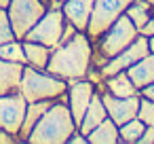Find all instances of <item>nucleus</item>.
<instances>
[{"instance_id":"f257e3e1","label":"nucleus","mask_w":154,"mask_h":144,"mask_svg":"<svg viewBox=\"0 0 154 144\" xmlns=\"http://www.w3.org/2000/svg\"><path fill=\"white\" fill-rule=\"evenodd\" d=\"M91 62H93V40L87 36V32H76L68 43H61L51 51L45 70L70 83L87 78Z\"/></svg>"},{"instance_id":"f03ea898","label":"nucleus","mask_w":154,"mask_h":144,"mask_svg":"<svg viewBox=\"0 0 154 144\" xmlns=\"http://www.w3.org/2000/svg\"><path fill=\"white\" fill-rule=\"evenodd\" d=\"M78 129L74 123V117L66 102L55 100L47 112L38 119V123L32 127L26 142L30 144H68L70 136Z\"/></svg>"},{"instance_id":"7ed1b4c3","label":"nucleus","mask_w":154,"mask_h":144,"mask_svg":"<svg viewBox=\"0 0 154 144\" xmlns=\"http://www.w3.org/2000/svg\"><path fill=\"white\" fill-rule=\"evenodd\" d=\"M139 36V30L133 26V21L122 13L95 43H93V62L91 66L101 68L110 57L118 55L122 49H127L135 38Z\"/></svg>"},{"instance_id":"20e7f679","label":"nucleus","mask_w":154,"mask_h":144,"mask_svg":"<svg viewBox=\"0 0 154 144\" xmlns=\"http://www.w3.org/2000/svg\"><path fill=\"white\" fill-rule=\"evenodd\" d=\"M68 91V81L32 66L23 68V76L19 83V93L28 102H40V100H57Z\"/></svg>"},{"instance_id":"39448f33","label":"nucleus","mask_w":154,"mask_h":144,"mask_svg":"<svg viewBox=\"0 0 154 144\" xmlns=\"http://www.w3.org/2000/svg\"><path fill=\"white\" fill-rule=\"evenodd\" d=\"M63 28H66L63 11L61 9H47L45 15L30 28V32L26 34L23 40H34V43H40V45H47V47L55 49L61 40Z\"/></svg>"},{"instance_id":"423d86ee","label":"nucleus","mask_w":154,"mask_h":144,"mask_svg":"<svg viewBox=\"0 0 154 144\" xmlns=\"http://www.w3.org/2000/svg\"><path fill=\"white\" fill-rule=\"evenodd\" d=\"M133 2V0H95L93 5V13H91V19H89V26H87V36L95 43L125 11L127 7Z\"/></svg>"},{"instance_id":"0eeeda50","label":"nucleus","mask_w":154,"mask_h":144,"mask_svg":"<svg viewBox=\"0 0 154 144\" xmlns=\"http://www.w3.org/2000/svg\"><path fill=\"white\" fill-rule=\"evenodd\" d=\"M45 11H47V7L40 0H11L7 13H9L15 38L23 40L26 34L30 32V28L45 15Z\"/></svg>"},{"instance_id":"6e6552de","label":"nucleus","mask_w":154,"mask_h":144,"mask_svg":"<svg viewBox=\"0 0 154 144\" xmlns=\"http://www.w3.org/2000/svg\"><path fill=\"white\" fill-rule=\"evenodd\" d=\"M150 53V47H148V36H137L127 49H122L118 55H114V57H110L101 68H99V74H101V78H106V76H112V74H116V72H122V70H127V68H131L135 62H139L143 55H148Z\"/></svg>"},{"instance_id":"1a4fd4ad","label":"nucleus","mask_w":154,"mask_h":144,"mask_svg":"<svg viewBox=\"0 0 154 144\" xmlns=\"http://www.w3.org/2000/svg\"><path fill=\"white\" fill-rule=\"evenodd\" d=\"M97 91L103 100V106L108 110V117L116 123V125H122L131 119L137 117V108H139V93L137 95H129V98H118L110 91L103 89V83H97Z\"/></svg>"},{"instance_id":"9d476101","label":"nucleus","mask_w":154,"mask_h":144,"mask_svg":"<svg viewBox=\"0 0 154 144\" xmlns=\"http://www.w3.org/2000/svg\"><path fill=\"white\" fill-rule=\"evenodd\" d=\"M26 108H28V100L19 91L0 95V129H7V131H11L19 138V129L23 125Z\"/></svg>"},{"instance_id":"9b49d317","label":"nucleus","mask_w":154,"mask_h":144,"mask_svg":"<svg viewBox=\"0 0 154 144\" xmlns=\"http://www.w3.org/2000/svg\"><path fill=\"white\" fill-rule=\"evenodd\" d=\"M97 91V85L91 78H78V81H70L68 83V108L74 117V123L80 125L82 114L93 98V93Z\"/></svg>"},{"instance_id":"f8f14e48","label":"nucleus","mask_w":154,"mask_h":144,"mask_svg":"<svg viewBox=\"0 0 154 144\" xmlns=\"http://www.w3.org/2000/svg\"><path fill=\"white\" fill-rule=\"evenodd\" d=\"M93 5H95V0H66L61 5V11H63L66 19L76 26V30L85 32L89 26L91 13H93Z\"/></svg>"},{"instance_id":"ddd939ff","label":"nucleus","mask_w":154,"mask_h":144,"mask_svg":"<svg viewBox=\"0 0 154 144\" xmlns=\"http://www.w3.org/2000/svg\"><path fill=\"white\" fill-rule=\"evenodd\" d=\"M23 68H26V64L9 62V59L0 57V95L19 91V83H21V76H23Z\"/></svg>"},{"instance_id":"4468645a","label":"nucleus","mask_w":154,"mask_h":144,"mask_svg":"<svg viewBox=\"0 0 154 144\" xmlns=\"http://www.w3.org/2000/svg\"><path fill=\"white\" fill-rule=\"evenodd\" d=\"M106 117H108V110H106V106H103V100H101L99 91H95L93 98H91V102H89V106H87V110H85V114H82V121H80V125H78V131L87 136V133H89L91 129H95Z\"/></svg>"},{"instance_id":"2eb2a0df","label":"nucleus","mask_w":154,"mask_h":144,"mask_svg":"<svg viewBox=\"0 0 154 144\" xmlns=\"http://www.w3.org/2000/svg\"><path fill=\"white\" fill-rule=\"evenodd\" d=\"M129 78L133 81V85L141 91L143 87H148L154 81V53L143 55L139 62H135L131 68H127Z\"/></svg>"},{"instance_id":"dca6fc26","label":"nucleus","mask_w":154,"mask_h":144,"mask_svg":"<svg viewBox=\"0 0 154 144\" xmlns=\"http://www.w3.org/2000/svg\"><path fill=\"white\" fill-rule=\"evenodd\" d=\"M101 83H103V89H106V91H110V93H114V95H118V98H129V95H137V93H139V89H137V87L133 85V81L129 78L127 70L116 72V74H112V76H106Z\"/></svg>"},{"instance_id":"f3484780","label":"nucleus","mask_w":154,"mask_h":144,"mask_svg":"<svg viewBox=\"0 0 154 144\" xmlns=\"http://www.w3.org/2000/svg\"><path fill=\"white\" fill-rule=\"evenodd\" d=\"M87 140H89V144H118L120 142L118 125L110 117H106L95 129H91L87 133Z\"/></svg>"},{"instance_id":"a211bd4d","label":"nucleus","mask_w":154,"mask_h":144,"mask_svg":"<svg viewBox=\"0 0 154 144\" xmlns=\"http://www.w3.org/2000/svg\"><path fill=\"white\" fill-rule=\"evenodd\" d=\"M21 45H23V53H26V66L45 70L47 64H49V57H51L53 49L47 47V45L34 43V40H21Z\"/></svg>"},{"instance_id":"6ab92c4d","label":"nucleus","mask_w":154,"mask_h":144,"mask_svg":"<svg viewBox=\"0 0 154 144\" xmlns=\"http://www.w3.org/2000/svg\"><path fill=\"white\" fill-rule=\"evenodd\" d=\"M55 100H40V102H28V108H26V117H23V125L19 129V142H26L32 127L38 123V119L47 112V108L53 104Z\"/></svg>"},{"instance_id":"aec40b11","label":"nucleus","mask_w":154,"mask_h":144,"mask_svg":"<svg viewBox=\"0 0 154 144\" xmlns=\"http://www.w3.org/2000/svg\"><path fill=\"white\" fill-rule=\"evenodd\" d=\"M152 13H154V9L148 5V0H133V2L127 7V11H125V15L133 21V26L137 30H141L148 24V19L152 17Z\"/></svg>"},{"instance_id":"412c9836","label":"nucleus","mask_w":154,"mask_h":144,"mask_svg":"<svg viewBox=\"0 0 154 144\" xmlns=\"http://www.w3.org/2000/svg\"><path fill=\"white\" fill-rule=\"evenodd\" d=\"M143 129H146V125L137 117L131 119V121H127V123H122V125H118L120 144H137L139 138H141V133H143Z\"/></svg>"},{"instance_id":"4be33fe9","label":"nucleus","mask_w":154,"mask_h":144,"mask_svg":"<svg viewBox=\"0 0 154 144\" xmlns=\"http://www.w3.org/2000/svg\"><path fill=\"white\" fill-rule=\"evenodd\" d=\"M0 57L2 59H9V62H19V64H26V53H23V45L21 40H11V43H5L0 45Z\"/></svg>"},{"instance_id":"5701e85b","label":"nucleus","mask_w":154,"mask_h":144,"mask_svg":"<svg viewBox=\"0 0 154 144\" xmlns=\"http://www.w3.org/2000/svg\"><path fill=\"white\" fill-rule=\"evenodd\" d=\"M137 119L143 125H152L154 127V100L150 98H139V108H137Z\"/></svg>"},{"instance_id":"b1692460","label":"nucleus","mask_w":154,"mask_h":144,"mask_svg":"<svg viewBox=\"0 0 154 144\" xmlns=\"http://www.w3.org/2000/svg\"><path fill=\"white\" fill-rule=\"evenodd\" d=\"M11 40H15V34H13L9 13H7V9H0V45L11 43Z\"/></svg>"},{"instance_id":"393cba45","label":"nucleus","mask_w":154,"mask_h":144,"mask_svg":"<svg viewBox=\"0 0 154 144\" xmlns=\"http://www.w3.org/2000/svg\"><path fill=\"white\" fill-rule=\"evenodd\" d=\"M137 144H154V127L152 125H146V129H143Z\"/></svg>"},{"instance_id":"a878e982","label":"nucleus","mask_w":154,"mask_h":144,"mask_svg":"<svg viewBox=\"0 0 154 144\" xmlns=\"http://www.w3.org/2000/svg\"><path fill=\"white\" fill-rule=\"evenodd\" d=\"M15 142H19V138L15 133L7 131V129H0V144H15Z\"/></svg>"},{"instance_id":"bb28decb","label":"nucleus","mask_w":154,"mask_h":144,"mask_svg":"<svg viewBox=\"0 0 154 144\" xmlns=\"http://www.w3.org/2000/svg\"><path fill=\"white\" fill-rule=\"evenodd\" d=\"M68 144H89V140H87V136H85V133H80V131L76 129V131L70 136Z\"/></svg>"},{"instance_id":"cd10ccee","label":"nucleus","mask_w":154,"mask_h":144,"mask_svg":"<svg viewBox=\"0 0 154 144\" xmlns=\"http://www.w3.org/2000/svg\"><path fill=\"white\" fill-rule=\"evenodd\" d=\"M139 34H141V36H152V34H154V13H152V17L148 19V24L139 30Z\"/></svg>"},{"instance_id":"c85d7f7f","label":"nucleus","mask_w":154,"mask_h":144,"mask_svg":"<svg viewBox=\"0 0 154 144\" xmlns=\"http://www.w3.org/2000/svg\"><path fill=\"white\" fill-rule=\"evenodd\" d=\"M139 95H143V98H150V100H154V81L148 85V87H143L141 91H139Z\"/></svg>"},{"instance_id":"c756f323","label":"nucleus","mask_w":154,"mask_h":144,"mask_svg":"<svg viewBox=\"0 0 154 144\" xmlns=\"http://www.w3.org/2000/svg\"><path fill=\"white\" fill-rule=\"evenodd\" d=\"M40 2H42L47 9H61V2H59V0H40Z\"/></svg>"},{"instance_id":"7c9ffc66","label":"nucleus","mask_w":154,"mask_h":144,"mask_svg":"<svg viewBox=\"0 0 154 144\" xmlns=\"http://www.w3.org/2000/svg\"><path fill=\"white\" fill-rule=\"evenodd\" d=\"M148 47H150V53H154V34L148 36Z\"/></svg>"},{"instance_id":"2f4dec72","label":"nucleus","mask_w":154,"mask_h":144,"mask_svg":"<svg viewBox=\"0 0 154 144\" xmlns=\"http://www.w3.org/2000/svg\"><path fill=\"white\" fill-rule=\"evenodd\" d=\"M11 5V0H0V9H9Z\"/></svg>"},{"instance_id":"473e14b6","label":"nucleus","mask_w":154,"mask_h":144,"mask_svg":"<svg viewBox=\"0 0 154 144\" xmlns=\"http://www.w3.org/2000/svg\"><path fill=\"white\" fill-rule=\"evenodd\" d=\"M59 2H61V5H63V2H66V0H59Z\"/></svg>"}]
</instances>
